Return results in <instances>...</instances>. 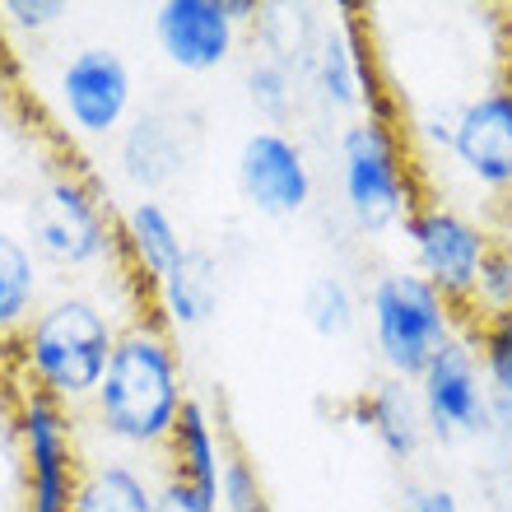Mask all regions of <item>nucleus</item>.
<instances>
[{
  "label": "nucleus",
  "mask_w": 512,
  "mask_h": 512,
  "mask_svg": "<svg viewBox=\"0 0 512 512\" xmlns=\"http://www.w3.org/2000/svg\"><path fill=\"white\" fill-rule=\"evenodd\" d=\"M187 396L191 391L187 373H182V354H177V336L154 312H131L112 345L108 373L80 415L103 443L122 447L126 457H145V452L168 447V433H173Z\"/></svg>",
  "instance_id": "f257e3e1"
},
{
  "label": "nucleus",
  "mask_w": 512,
  "mask_h": 512,
  "mask_svg": "<svg viewBox=\"0 0 512 512\" xmlns=\"http://www.w3.org/2000/svg\"><path fill=\"white\" fill-rule=\"evenodd\" d=\"M122 326L126 322H117V312L89 289H52L5 359L14 387L42 391L47 401L80 415L108 373Z\"/></svg>",
  "instance_id": "f03ea898"
},
{
  "label": "nucleus",
  "mask_w": 512,
  "mask_h": 512,
  "mask_svg": "<svg viewBox=\"0 0 512 512\" xmlns=\"http://www.w3.org/2000/svg\"><path fill=\"white\" fill-rule=\"evenodd\" d=\"M336 187L340 205L359 233L401 229L419 196V177L405 149L401 126L391 112H364L350 117L336 135Z\"/></svg>",
  "instance_id": "7ed1b4c3"
},
{
  "label": "nucleus",
  "mask_w": 512,
  "mask_h": 512,
  "mask_svg": "<svg viewBox=\"0 0 512 512\" xmlns=\"http://www.w3.org/2000/svg\"><path fill=\"white\" fill-rule=\"evenodd\" d=\"M19 233L38 252L42 266L61 270V275H94L122 256L117 215L103 201V187L80 168H56L42 177L24 205Z\"/></svg>",
  "instance_id": "20e7f679"
},
{
  "label": "nucleus",
  "mask_w": 512,
  "mask_h": 512,
  "mask_svg": "<svg viewBox=\"0 0 512 512\" xmlns=\"http://www.w3.org/2000/svg\"><path fill=\"white\" fill-rule=\"evenodd\" d=\"M364 317L373 331V350L387 378L419 382V373L438 359L457 336H466V317L452 308L415 270H382L364 294Z\"/></svg>",
  "instance_id": "39448f33"
},
{
  "label": "nucleus",
  "mask_w": 512,
  "mask_h": 512,
  "mask_svg": "<svg viewBox=\"0 0 512 512\" xmlns=\"http://www.w3.org/2000/svg\"><path fill=\"white\" fill-rule=\"evenodd\" d=\"M56 126L80 145H108L126 131L135 112V66L112 42H80L52 66Z\"/></svg>",
  "instance_id": "423d86ee"
},
{
  "label": "nucleus",
  "mask_w": 512,
  "mask_h": 512,
  "mask_svg": "<svg viewBox=\"0 0 512 512\" xmlns=\"http://www.w3.org/2000/svg\"><path fill=\"white\" fill-rule=\"evenodd\" d=\"M14 438L24 466V512H70L80 489V415L42 391L14 387Z\"/></svg>",
  "instance_id": "0eeeda50"
},
{
  "label": "nucleus",
  "mask_w": 512,
  "mask_h": 512,
  "mask_svg": "<svg viewBox=\"0 0 512 512\" xmlns=\"http://www.w3.org/2000/svg\"><path fill=\"white\" fill-rule=\"evenodd\" d=\"M401 238L410 247V270L419 280H429L466 317L475 275L485 266L489 247H494V233L475 215H466L461 205L443 201V196H424L401 224Z\"/></svg>",
  "instance_id": "6e6552de"
},
{
  "label": "nucleus",
  "mask_w": 512,
  "mask_h": 512,
  "mask_svg": "<svg viewBox=\"0 0 512 512\" xmlns=\"http://www.w3.org/2000/svg\"><path fill=\"white\" fill-rule=\"evenodd\" d=\"M233 182L252 215L261 219H298L317 196V173L303 140L284 126H256L243 135L238 159H233Z\"/></svg>",
  "instance_id": "1a4fd4ad"
},
{
  "label": "nucleus",
  "mask_w": 512,
  "mask_h": 512,
  "mask_svg": "<svg viewBox=\"0 0 512 512\" xmlns=\"http://www.w3.org/2000/svg\"><path fill=\"white\" fill-rule=\"evenodd\" d=\"M443 154L471 191L512 201V80H494L452 108Z\"/></svg>",
  "instance_id": "9d476101"
},
{
  "label": "nucleus",
  "mask_w": 512,
  "mask_h": 512,
  "mask_svg": "<svg viewBox=\"0 0 512 512\" xmlns=\"http://www.w3.org/2000/svg\"><path fill=\"white\" fill-rule=\"evenodd\" d=\"M419 410L433 443H461L494 433V391H489L471 336H457L415 382Z\"/></svg>",
  "instance_id": "9b49d317"
},
{
  "label": "nucleus",
  "mask_w": 512,
  "mask_h": 512,
  "mask_svg": "<svg viewBox=\"0 0 512 512\" xmlns=\"http://www.w3.org/2000/svg\"><path fill=\"white\" fill-rule=\"evenodd\" d=\"M308 89L326 112H345V122L364 117V112H391V103L378 94L373 56L364 52V38H359L350 10L322 14V28L308 52Z\"/></svg>",
  "instance_id": "f8f14e48"
},
{
  "label": "nucleus",
  "mask_w": 512,
  "mask_h": 512,
  "mask_svg": "<svg viewBox=\"0 0 512 512\" xmlns=\"http://www.w3.org/2000/svg\"><path fill=\"white\" fill-rule=\"evenodd\" d=\"M149 38L177 75H215L238 56L243 28L224 0H159L149 10Z\"/></svg>",
  "instance_id": "ddd939ff"
},
{
  "label": "nucleus",
  "mask_w": 512,
  "mask_h": 512,
  "mask_svg": "<svg viewBox=\"0 0 512 512\" xmlns=\"http://www.w3.org/2000/svg\"><path fill=\"white\" fill-rule=\"evenodd\" d=\"M191 154H196L191 126L163 108L135 112L126 131L112 140L117 173H122L126 187H135V196H159L163 187H173L177 177L187 173Z\"/></svg>",
  "instance_id": "4468645a"
},
{
  "label": "nucleus",
  "mask_w": 512,
  "mask_h": 512,
  "mask_svg": "<svg viewBox=\"0 0 512 512\" xmlns=\"http://www.w3.org/2000/svg\"><path fill=\"white\" fill-rule=\"evenodd\" d=\"M117 252L154 289L191 252V243H187V233H182V224H177L173 205L163 201V196H131L126 210L117 215Z\"/></svg>",
  "instance_id": "2eb2a0df"
},
{
  "label": "nucleus",
  "mask_w": 512,
  "mask_h": 512,
  "mask_svg": "<svg viewBox=\"0 0 512 512\" xmlns=\"http://www.w3.org/2000/svg\"><path fill=\"white\" fill-rule=\"evenodd\" d=\"M224 303V261L205 247H191L159 284H154V317H159L173 336L201 331L219 317Z\"/></svg>",
  "instance_id": "dca6fc26"
},
{
  "label": "nucleus",
  "mask_w": 512,
  "mask_h": 512,
  "mask_svg": "<svg viewBox=\"0 0 512 512\" xmlns=\"http://www.w3.org/2000/svg\"><path fill=\"white\" fill-rule=\"evenodd\" d=\"M350 410H354V424L373 433V443L391 461H415L424 452V443H429V424H424V410H419L415 382L382 378L359 391Z\"/></svg>",
  "instance_id": "f3484780"
},
{
  "label": "nucleus",
  "mask_w": 512,
  "mask_h": 512,
  "mask_svg": "<svg viewBox=\"0 0 512 512\" xmlns=\"http://www.w3.org/2000/svg\"><path fill=\"white\" fill-rule=\"evenodd\" d=\"M47 294L52 289H47V266L38 261V252L19 229L0 224V359H10L14 340L24 336V326L47 303Z\"/></svg>",
  "instance_id": "a211bd4d"
},
{
  "label": "nucleus",
  "mask_w": 512,
  "mask_h": 512,
  "mask_svg": "<svg viewBox=\"0 0 512 512\" xmlns=\"http://www.w3.org/2000/svg\"><path fill=\"white\" fill-rule=\"evenodd\" d=\"M163 475H177L187 485L205 489V494H219V471H224V429H219L215 410L201 396H187L182 415H177L173 433H168V447H163Z\"/></svg>",
  "instance_id": "6ab92c4d"
},
{
  "label": "nucleus",
  "mask_w": 512,
  "mask_h": 512,
  "mask_svg": "<svg viewBox=\"0 0 512 512\" xmlns=\"http://www.w3.org/2000/svg\"><path fill=\"white\" fill-rule=\"evenodd\" d=\"M154 494L159 480L149 475V466H140L135 457H117V452H94L84 457L80 489L70 512H154Z\"/></svg>",
  "instance_id": "aec40b11"
},
{
  "label": "nucleus",
  "mask_w": 512,
  "mask_h": 512,
  "mask_svg": "<svg viewBox=\"0 0 512 512\" xmlns=\"http://www.w3.org/2000/svg\"><path fill=\"white\" fill-rule=\"evenodd\" d=\"M298 308H303V322H308V331L317 340H350L359 331V322H364V298L340 270L312 275L303 284Z\"/></svg>",
  "instance_id": "412c9836"
},
{
  "label": "nucleus",
  "mask_w": 512,
  "mask_h": 512,
  "mask_svg": "<svg viewBox=\"0 0 512 512\" xmlns=\"http://www.w3.org/2000/svg\"><path fill=\"white\" fill-rule=\"evenodd\" d=\"M303 70L289 66L284 56L256 52L243 70V89L247 103L256 108V117L266 126H289V117L298 112V89H303Z\"/></svg>",
  "instance_id": "4be33fe9"
},
{
  "label": "nucleus",
  "mask_w": 512,
  "mask_h": 512,
  "mask_svg": "<svg viewBox=\"0 0 512 512\" xmlns=\"http://www.w3.org/2000/svg\"><path fill=\"white\" fill-rule=\"evenodd\" d=\"M512 312V238L494 233V247H489L485 266L475 275L471 303H466V326L489 322V317H508Z\"/></svg>",
  "instance_id": "5701e85b"
},
{
  "label": "nucleus",
  "mask_w": 512,
  "mask_h": 512,
  "mask_svg": "<svg viewBox=\"0 0 512 512\" xmlns=\"http://www.w3.org/2000/svg\"><path fill=\"white\" fill-rule=\"evenodd\" d=\"M466 336L475 345V359H480V373H485L489 391L512 401V312L466 326Z\"/></svg>",
  "instance_id": "b1692460"
},
{
  "label": "nucleus",
  "mask_w": 512,
  "mask_h": 512,
  "mask_svg": "<svg viewBox=\"0 0 512 512\" xmlns=\"http://www.w3.org/2000/svg\"><path fill=\"white\" fill-rule=\"evenodd\" d=\"M70 14H75V5H66V0H0L5 38H24V42L47 38L52 28L66 24Z\"/></svg>",
  "instance_id": "393cba45"
},
{
  "label": "nucleus",
  "mask_w": 512,
  "mask_h": 512,
  "mask_svg": "<svg viewBox=\"0 0 512 512\" xmlns=\"http://www.w3.org/2000/svg\"><path fill=\"white\" fill-rule=\"evenodd\" d=\"M215 499H219V512H270L266 485H261V475H256V466L243 452H229V457H224Z\"/></svg>",
  "instance_id": "a878e982"
},
{
  "label": "nucleus",
  "mask_w": 512,
  "mask_h": 512,
  "mask_svg": "<svg viewBox=\"0 0 512 512\" xmlns=\"http://www.w3.org/2000/svg\"><path fill=\"white\" fill-rule=\"evenodd\" d=\"M154 512H219V499L196 485H187V480H177V475H159Z\"/></svg>",
  "instance_id": "bb28decb"
},
{
  "label": "nucleus",
  "mask_w": 512,
  "mask_h": 512,
  "mask_svg": "<svg viewBox=\"0 0 512 512\" xmlns=\"http://www.w3.org/2000/svg\"><path fill=\"white\" fill-rule=\"evenodd\" d=\"M410 508L415 512H461V499L447 485H429V489H419L415 499H410Z\"/></svg>",
  "instance_id": "cd10ccee"
},
{
  "label": "nucleus",
  "mask_w": 512,
  "mask_h": 512,
  "mask_svg": "<svg viewBox=\"0 0 512 512\" xmlns=\"http://www.w3.org/2000/svg\"><path fill=\"white\" fill-rule=\"evenodd\" d=\"M14 419V378H10V364L0 359V429H10Z\"/></svg>",
  "instance_id": "c85d7f7f"
},
{
  "label": "nucleus",
  "mask_w": 512,
  "mask_h": 512,
  "mask_svg": "<svg viewBox=\"0 0 512 512\" xmlns=\"http://www.w3.org/2000/svg\"><path fill=\"white\" fill-rule=\"evenodd\" d=\"M508 499H512V438H508Z\"/></svg>",
  "instance_id": "c756f323"
},
{
  "label": "nucleus",
  "mask_w": 512,
  "mask_h": 512,
  "mask_svg": "<svg viewBox=\"0 0 512 512\" xmlns=\"http://www.w3.org/2000/svg\"><path fill=\"white\" fill-rule=\"evenodd\" d=\"M382 512H415L410 503H396V508H382Z\"/></svg>",
  "instance_id": "7c9ffc66"
},
{
  "label": "nucleus",
  "mask_w": 512,
  "mask_h": 512,
  "mask_svg": "<svg viewBox=\"0 0 512 512\" xmlns=\"http://www.w3.org/2000/svg\"><path fill=\"white\" fill-rule=\"evenodd\" d=\"M0 42H5V24H0Z\"/></svg>",
  "instance_id": "2f4dec72"
}]
</instances>
